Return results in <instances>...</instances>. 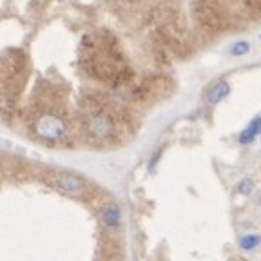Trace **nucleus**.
Segmentation results:
<instances>
[{
	"instance_id": "9b49d317",
	"label": "nucleus",
	"mask_w": 261,
	"mask_h": 261,
	"mask_svg": "<svg viewBox=\"0 0 261 261\" xmlns=\"http://www.w3.org/2000/svg\"><path fill=\"white\" fill-rule=\"evenodd\" d=\"M259 205H261V194H259Z\"/></svg>"
},
{
	"instance_id": "1a4fd4ad",
	"label": "nucleus",
	"mask_w": 261,
	"mask_h": 261,
	"mask_svg": "<svg viewBox=\"0 0 261 261\" xmlns=\"http://www.w3.org/2000/svg\"><path fill=\"white\" fill-rule=\"evenodd\" d=\"M250 51V44L247 40H240L236 42V44H232V47H230V51L228 53L232 55V57H243V55H247Z\"/></svg>"
},
{
	"instance_id": "6e6552de",
	"label": "nucleus",
	"mask_w": 261,
	"mask_h": 261,
	"mask_svg": "<svg viewBox=\"0 0 261 261\" xmlns=\"http://www.w3.org/2000/svg\"><path fill=\"white\" fill-rule=\"evenodd\" d=\"M254 189H256V181L252 178H249V176L240 179V184L236 185V192L241 196H250L254 192Z\"/></svg>"
},
{
	"instance_id": "39448f33",
	"label": "nucleus",
	"mask_w": 261,
	"mask_h": 261,
	"mask_svg": "<svg viewBox=\"0 0 261 261\" xmlns=\"http://www.w3.org/2000/svg\"><path fill=\"white\" fill-rule=\"evenodd\" d=\"M257 136H261V116H254L250 120L249 125L240 133L238 142H240V145H250V143H254V140Z\"/></svg>"
},
{
	"instance_id": "423d86ee",
	"label": "nucleus",
	"mask_w": 261,
	"mask_h": 261,
	"mask_svg": "<svg viewBox=\"0 0 261 261\" xmlns=\"http://www.w3.org/2000/svg\"><path fill=\"white\" fill-rule=\"evenodd\" d=\"M228 94H230V84L227 80H218L207 93L208 106H218L220 102H223Z\"/></svg>"
},
{
	"instance_id": "f03ea898",
	"label": "nucleus",
	"mask_w": 261,
	"mask_h": 261,
	"mask_svg": "<svg viewBox=\"0 0 261 261\" xmlns=\"http://www.w3.org/2000/svg\"><path fill=\"white\" fill-rule=\"evenodd\" d=\"M82 129L84 135L91 143H106L116 136V120L113 114L106 113V111H93L89 113L84 122H82Z\"/></svg>"
},
{
	"instance_id": "f257e3e1",
	"label": "nucleus",
	"mask_w": 261,
	"mask_h": 261,
	"mask_svg": "<svg viewBox=\"0 0 261 261\" xmlns=\"http://www.w3.org/2000/svg\"><path fill=\"white\" fill-rule=\"evenodd\" d=\"M29 129L33 130V135H37L38 138L45 140V142H62L65 136L69 135V123L62 116L60 113H40L38 116L31 120Z\"/></svg>"
},
{
	"instance_id": "7ed1b4c3",
	"label": "nucleus",
	"mask_w": 261,
	"mask_h": 261,
	"mask_svg": "<svg viewBox=\"0 0 261 261\" xmlns=\"http://www.w3.org/2000/svg\"><path fill=\"white\" fill-rule=\"evenodd\" d=\"M55 185H57L62 192H65V194H84L87 187L86 181H84L80 176L67 174V172L58 174L57 179H55Z\"/></svg>"
},
{
	"instance_id": "9d476101",
	"label": "nucleus",
	"mask_w": 261,
	"mask_h": 261,
	"mask_svg": "<svg viewBox=\"0 0 261 261\" xmlns=\"http://www.w3.org/2000/svg\"><path fill=\"white\" fill-rule=\"evenodd\" d=\"M162 152H163V149H158V152H154V154H152L151 162H149V172H154V167H156V165H158L160 156H162Z\"/></svg>"
},
{
	"instance_id": "0eeeda50",
	"label": "nucleus",
	"mask_w": 261,
	"mask_h": 261,
	"mask_svg": "<svg viewBox=\"0 0 261 261\" xmlns=\"http://www.w3.org/2000/svg\"><path fill=\"white\" fill-rule=\"evenodd\" d=\"M259 245H261V236L252 234V232L243 234V236L240 238V241H238V247H240L241 250H245V252H252Z\"/></svg>"
},
{
	"instance_id": "20e7f679",
	"label": "nucleus",
	"mask_w": 261,
	"mask_h": 261,
	"mask_svg": "<svg viewBox=\"0 0 261 261\" xmlns=\"http://www.w3.org/2000/svg\"><path fill=\"white\" fill-rule=\"evenodd\" d=\"M102 221L109 230H118L122 227V211L116 201H109L102 207Z\"/></svg>"
}]
</instances>
